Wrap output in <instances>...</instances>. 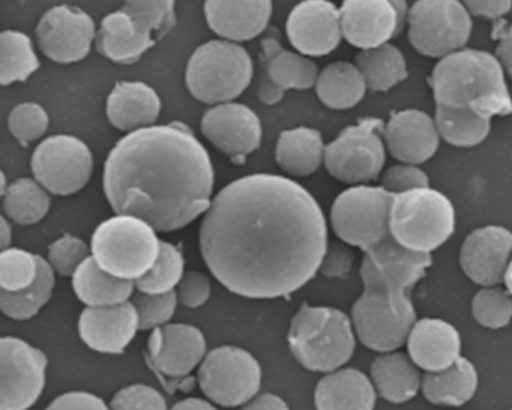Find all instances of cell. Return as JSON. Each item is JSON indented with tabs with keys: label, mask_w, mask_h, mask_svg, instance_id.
<instances>
[{
	"label": "cell",
	"mask_w": 512,
	"mask_h": 410,
	"mask_svg": "<svg viewBox=\"0 0 512 410\" xmlns=\"http://www.w3.org/2000/svg\"><path fill=\"white\" fill-rule=\"evenodd\" d=\"M211 274L235 295L274 299L313 280L328 251V226L310 191L284 176L236 179L212 200L200 224Z\"/></svg>",
	"instance_id": "obj_1"
},
{
	"label": "cell",
	"mask_w": 512,
	"mask_h": 410,
	"mask_svg": "<svg viewBox=\"0 0 512 410\" xmlns=\"http://www.w3.org/2000/svg\"><path fill=\"white\" fill-rule=\"evenodd\" d=\"M214 182L208 151L182 122L127 134L104 164V194L116 215L140 218L163 233L206 214Z\"/></svg>",
	"instance_id": "obj_2"
},
{
	"label": "cell",
	"mask_w": 512,
	"mask_h": 410,
	"mask_svg": "<svg viewBox=\"0 0 512 410\" xmlns=\"http://www.w3.org/2000/svg\"><path fill=\"white\" fill-rule=\"evenodd\" d=\"M436 106L469 109L484 118L512 115V98L496 56L463 49L434 67L430 80Z\"/></svg>",
	"instance_id": "obj_3"
},
{
	"label": "cell",
	"mask_w": 512,
	"mask_h": 410,
	"mask_svg": "<svg viewBox=\"0 0 512 410\" xmlns=\"http://www.w3.org/2000/svg\"><path fill=\"white\" fill-rule=\"evenodd\" d=\"M176 25L175 2L130 0L104 17L97 34V50L116 64H136Z\"/></svg>",
	"instance_id": "obj_4"
},
{
	"label": "cell",
	"mask_w": 512,
	"mask_h": 410,
	"mask_svg": "<svg viewBox=\"0 0 512 410\" xmlns=\"http://www.w3.org/2000/svg\"><path fill=\"white\" fill-rule=\"evenodd\" d=\"M289 347L296 361L310 371L331 373L355 352L352 322L343 311L304 304L293 316Z\"/></svg>",
	"instance_id": "obj_5"
},
{
	"label": "cell",
	"mask_w": 512,
	"mask_h": 410,
	"mask_svg": "<svg viewBox=\"0 0 512 410\" xmlns=\"http://www.w3.org/2000/svg\"><path fill=\"white\" fill-rule=\"evenodd\" d=\"M155 232L140 218L116 215L92 235V257L107 274L136 283L160 256L161 241Z\"/></svg>",
	"instance_id": "obj_6"
},
{
	"label": "cell",
	"mask_w": 512,
	"mask_h": 410,
	"mask_svg": "<svg viewBox=\"0 0 512 410\" xmlns=\"http://www.w3.org/2000/svg\"><path fill=\"white\" fill-rule=\"evenodd\" d=\"M253 73V59L244 47L215 40L191 55L185 83L200 103L220 106L241 97L250 86Z\"/></svg>",
	"instance_id": "obj_7"
},
{
	"label": "cell",
	"mask_w": 512,
	"mask_h": 410,
	"mask_svg": "<svg viewBox=\"0 0 512 410\" xmlns=\"http://www.w3.org/2000/svg\"><path fill=\"white\" fill-rule=\"evenodd\" d=\"M454 229V206L439 191L421 188L394 196L389 230L401 247L430 254L451 238Z\"/></svg>",
	"instance_id": "obj_8"
},
{
	"label": "cell",
	"mask_w": 512,
	"mask_h": 410,
	"mask_svg": "<svg viewBox=\"0 0 512 410\" xmlns=\"http://www.w3.org/2000/svg\"><path fill=\"white\" fill-rule=\"evenodd\" d=\"M392 200L394 194L370 185H356L338 194L331 209L335 235L367 253L391 235Z\"/></svg>",
	"instance_id": "obj_9"
},
{
	"label": "cell",
	"mask_w": 512,
	"mask_h": 410,
	"mask_svg": "<svg viewBox=\"0 0 512 410\" xmlns=\"http://www.w3.org/2000/svg\"><path fill=\"white\" fill-rule=\"evenodd\" d=\"M385 127L364 118L347 127L325 149V167L332 178L346 184H367L379 178L386 161Z\"/></svg>",
	"instance_id": "obj_10"
},
{
	"label": "cell",
	"mask_w": 512,
	"mask_h": 410,
	"mask_svg": "<svg viewBox=\"0 0 512 410\" xmlns=\"http://www.w3.org/2000/svg\"><path fill=\"white\" fill-rule=\"evenodd\" d=\"M409 41L428 58H446L463 50L472 32L469 11L457 0H419L410 8Z\"/></svg>",
	"instance_id": "obj_11"
},
{
	"label": "cell",
	"mask_w": 512,
	"mask_h": 410,
	"mask_svg": "<svg viewBox=\"0 0 512 410\" xmlns=\"http://www.w3.org/2000/svg\"><path fill=\"white\" fill-rule=\"evenodd\" d=\"M197 379L203 394L214 403L226 407L245 406L259 392L262 368L247 350L221 346L203 359Z\"/></svg>",
	"instance_id": "obj_12"
},
{
	"label": "cell",
	"mask_w": 512,
	"mask_h": 410,
	"mask_svg": "<svg viewBox=\"0 0 512 410\" xmlns=\"http://www.w3.org/2000/svg\"><path fill=\"white\" fill-rule=\"evenodd\" d=\"M352 320L359 340L368 349L391 352L403 346L415 326L412 301H400L376 287H364L352 308Z\"/></svg>",
	"instance_id": "obj_13"
},
{
	"label": "cell",
	"mask_w": 512,
	"mask_h": 410,
	"mask_svg": "<svg viewBox=\"0 0 512 410\" xmlns=\"http://www.w3.org/2000/svg\"><path fill=\"white\" fill-rule=\"evenodd\" d=\"M35 181L55 196H71L86 187L94 170L91 149L83 140L59 134L44 140L32 154Z\"/></svg>",
	"instance_id": "obj_14"
},
{
	"label": "cell",
	"mask_w": 512,
	"mask_h": 410,
	"mask_svg": "<svg viewBox=\"0 0 512 410\" xmlns=\"http://www.w3.org/2000/svg\"><path fill=\"white\" fill-rule=\"evenodd\" d=\"M46 353L16 337L0 340V410H29L46 385Z\"/></svg>",
	"instance_id": "obj_15"
},
{
	"label": "cell",
	"mask_w": 512,
	"mask_h": 410,
	"mask_svg": "<svg viewBox=\"0 0 512 410\" xmlns=\"http://www.w3.org/2000/svg\"><path fill=\"white\" fill-rule=\"evenodd\" d=\"M430 254L401 247L391 235L365 253L361 265L364 286L383 290L392 298L407 301L409 292L431 266Z\"/></svg>",
	"instance_id": "obj_16"
},
{
	"label": "cell",
	"mask_w": 512,
	"mask_h": 410,
	"mask_svg": "<svg viewBox=\"0 0 512 410\" xmlns=\"http://www.w3.org/2000/svg\"><path fill=\"white\" fill-rule=\"evenodd\" d=\"M409 11L397 0H346L340 8L343 38L362 50L385 46L403 31Z\"/></svg>",
	"instance_id": "obj_17"
},
{
	"label": "cell",
	"mask_w": 512,
	"mask_h": 410,
	"mask_svg": "<svg viewBox=\"0 0 512 410\" xmlns=\"http://www.w3.org/2000/svg\"><path fill=\"white\" fill-rule=\"evenodd\" d=\"M41 52L56 64H76L91 52L97 40L92 17L80 8L61 5L41 17L37 31Z\"/></svg>",
	"instance_id": "obj_18"
},
{
	"label": "cell",
	"mask_w": 512,
	"mask_h": 410,
	"mask_svg": "<svg viewBox=\"0 0 512 410\" xmlns=\"http://www.w3.org/2000/svg\"><path fill=\"white\" fill-rule=\"evenodd\" d=\"M262 68H260L257 97L260 103L274 106L283 100L289 89L307 91L319 79L317 65L311 59L289 52L281 46L278 35H268L260 41Z\"/></svg>",
	"instance_id": "obj_19"
},
{
	"label": "cell",
	"mask_w": 512,
	"mask_h": 410,
	"mask_svg": "<svg viewBox=\"0 0 512 410\" xmlns=\"http://www.w3.org/2000/svg\"><path fill=\"white\" fill-rule=\"evenodd\" d=\"M203 136L217 146L232 163L245 164L248 155L262 143V122L244 104L227 103L212 107L200 122Z\"/></svg>",
	"instance_id": "obj_20"
},
{
	"label": "cell",
	"mask_w": 512,
	"mask_h": 410,
	"mask_svg": "<svg viewBox=\"0 0 512 410\" xmlns=\"http://www.w3.org/2000/svg\"><path fill=\"white\" fill-rule=\"evenodd\" d=\"M205 353V335L200 329L185 323H169L152 332L146 361L155 374L167 379H182L203 362Z\"/></svg>",
	"instance_id": "obj_21"
},
{
	"label": "cell",
	"mask_w": 512,
	"mask_h": 410,
	"mask_svg": "<svg viewBox=\"0 0 512 410\" xmlns=\"http://www.w3.org/2000/svg\"><path fill=\"white\" fill-rule=\"evenodd\" d=\"M287 38L301 55H329L340 46V10L328 0H305L296 5L286 22Z\"/></svg>",
	"instance_id": "obj_22"
},
{
	"label": "cell",
	"mask_w": 512,
	"mask_h": 410,
	"mask_svg": "<svg viewBox=\"0 0 512 410\" xmlns=\"http://www.w3.org/2000/svg\"><path fill=\"white\" fill-rule=\"evenodd\" d=\"M512 260V233L505 227L485 226L473 230L460 250L464 274L484 287L503 283Z\"/></svg>",
	"instance_id": "obj_23"
},
{
	"label": "cell",
	"mask_w": 512,
	"mask_h": 410,
	"mask_svg": "<svg viewBox=\"0 0 512 410\" xmlns=\"http://www.w3.org/2000/svg\"><path fill=\"white\" fill-rule=\"evenodd\" d=\"M139 329V314L130 301L113 307H88L80 314V338L95 352H124Z\"/></svg>",
	"instance_id": "obj_24"
},
{
	"label": "cell",
	"mask_w": 512,
	"mask_h": 410,
	"mask_svg": "<svg viewBox=\"0 0 512 410\" xmlns=\"http://www.w3.org/2000/svg\"><path fill=\"white\" fill-rule=\"evenodd\" d=\"M385 142L395 160L418 166L436 154L440 134L436 122L427 113L401 110L389 118Z\"/></svg>",
	"instance_id": "obj_25"
},
{
	"label": "cell",
	"mask_w": 512,
	"mask_h": 410,
	"mask_svg": "<svg viewBox=\"0 0 512 410\" xmlns=\"http://www.w3.org/2000/svg\"><path fill=\"white\" fill-rule=\"evenodd\" d=\"M272 16V2H205V17L209 28L218 37L230 43H244L259 37L268 28Z\"/></svg>",
	"instance_id": "obj_26"
},
{
	"label": "cell",
	"mask_w": 512,
	"mask_h": 410,
	"mask_svg": "<svg viewBox=\"0 0 512 410\" xmlns=\"http://www.w3.org/2000/svg\"><path fill=\"white\" fill-rule=\"evenodd\" d=\"M407 349L418 367L428 373H437L460 358V334L445 320L422 319L413 326L407 338Z\"/></svg>",
	"instance_id": "obj_27"
},
{
	"label": "cell",
	"mask_w": 512,
	"mask_h": 410,
	"mask_svg": "<svg viewBox=\"0 0 512 410\" xmlns=\"http://www.w3.org/2000/svg\"><path fill=\"white\" fill-rule=\"evenodd\" d=\"M107 118L119 131L154 127L160 118L161 100L157 92L142 82H118L107 98Z\"/></svg>",
	"instance_id": "obj_28"
},
{
	"label": "cell",
	"mask_w": 512,
	"mask_h": 410,
	"mask_svg": "<svg viewBox=\"0 0 512 410\" xmlns=\"http://www.w3.org/2000/svg\"><path fill=\"white\" fill-rule=\"evenodd\" d=\"M314 403L317 410H373L376 392L362 371L346 368L317 383Z\"/></svg>",
	"instance_id": "obj_29"
},
{
	"label": "cell",
	"mask_w": 512,
	"mask_h": 410,
	"mask_svg": "<svg viewBox=\"0 0 512 410\" xmlns=\"http://www.w3.org/2000/svg\"><path fill=\"white\" fill-rule=\"evenodd\" d=\"M325 149L319 131L307 127L293 128L283 131L278 137L275 161L289 175L304 178L322 166Z\"/></svg>",
	"instance_id": "obj_30"
},
{
	"label": "cell",
	"mask_w": 512,
	"mask_h": 410,
	"mask_svg": "<svg viewBox=\"0 0 512 410\" xmlns=\"http://www.w3.org/2000/svg\"><path fill=\"white\" fill-rule=\"evenodd\" d=\"M77 298L91 308L113 307L124 304L133 296L134 281L113 277L98 266L94 257H88L73 277Z\"/></svg>",
	"instance_id": "obj_31"
},
{
	"label": "cell",
	"mask_w": 512,
	"mask_h": 410,
	"mask_svg": "<svg viewBox=\"0 0 512 410\" xmlns=\"http://www.w3.org/2000/svg\"><path fill=\"white\" fill-rule=\"evenodd\" d=\"M476 388V368L461 356L446 370L425 374L422 382L425 398L431 403L445 406H463L475 395Z\"/></svg>",
	"instance_id": "obj_32"
},
{
	"label": "cell",
	"mask_w": 512,
	"mask_h": 410,
	"mask_svg": "<svg viewBox=\"0 0 512 410\" xmlns=\"http://www.w3.org/2000/svg\"><path fill=\"white\" fill-rule=\"evenodd\" d=\"M367 91V83L356 65L335 62L328 65L316 83L319 100L329 109L347 110L358 106Z\"/></svg>",
	"instance_id": "obj_33"
},
{
	"label": "cell",
	"mask_w": 512,
	"mask_h": 410,
	"mask_svg": "<svg viewBox=\"0 0 512 410\" xmlns=\"http://www.w3.org/2000/svg\"><path fill=\"white\" fill-rule=\"evenodd\" d=\"M371 377L379 394L395 404L412 400L421 385L418 370L403 353L376 358L371 365Z\"/></svg>",
	"instance_id": "obj_34"
},
{
	"label": "cell",
	"mask_w": 512,
	"mask_h": 410,
	"mask_svg": "<svg viewBox=\"0 0 512 410\" xmlns=\"http://www.w3.org/2000/svg\"><path fill=\"white\" fill-rule=\"evenodd\" d=\"M356 67L364 76L367 88L374 92L389 91L409 76L406 58L392 44H385L377 49L362 50L356 56Z\"/></svg>",
	"instance_id": "obj_35"
},
{
	"label": "cell",
	"mask_w": 512,
	"mask_h": 410,
	"mask_svg": "<svg viewBox=\"0 0 512 410\" xmlns=\"http://www.w3.org/2000/svg\"><path fill=\"white\" fill-rule=\"evenodd\" d=\"M490 121L469 109L436 106L437 131L445 142L457 148H473L484 142L490 134Z\"/></svg>",
	"instance_id": "obj_36"
},
{
	"label": "cell",
	"mask_w": 512,
	"mask_h": 410,
	"mask_svg": "<svg viewBox=\"0 0 512 410\" xmlns=\"http://www.w3.org/2000/svg\"><path fill=\"white\" fill-rule=\"evenodd\" d=\"M38 268L40 272L34 286L23 292H0V308L5 316L14 320H29L37 316L41 308L50 301L55 289V271L49 260L41 256H38Z\"/></svg>",
	"instance_id": "obj_37"
},
{
	"label": "cell",
	"mask_w": 512,
	"mask_h": 410,
	"mask_svg": "<svg viewBox=\"0 0 512 410\" xmlns=\"http://www.w3.org/2000/svg\"><path fill=\"white\" fill-rule=\"evenodd\" d=\"M38 68H40V59L28 35L17 31H4L0 34V83L2 86L26 82Z\"/></svg>",
	"instance_id": "obj_38"
},
{
	"label": "cell",
	"mask_w": 512,
	"mask_h": 410,
	"mask_svg": "<svg viewBox=\"0 0 512 410\" xmlns=\"http://www.w3.org/2000/svg\"><path fill=\"white\" fill-rule=\"evenodd\" d=\"M50 196L37 181L17 179L4 194V212L22 226L40 223L50 211Z\"/></svg>",
	"instance_id": "obj_39"
},
{
	"label": "cell",
	"mask_w": 512,
	"mask_h": 410,
	"mask_svg": "<svg viewBox=\"0 0 512 410\" xmlns=\"http://www.w3.org/2000/svg\"><path fill=\"white\" fill-rule=\"evenodd\" d=\"M185 260L181 250L170 242L161 241L160 256L154 268L137 280V292L163 295L173 292L184 277Z\"/></svg>",
	"instance_id": "obj_40"
},
{
	"label": "cell",
	"mask_w": 512,
	"mask_h": 410,
	"mask_svg": "<svg viewBox=\"0 0 512 410\" xmlns=\"http://www.w3.org/2000/svg\"><path fill=\"white\" fill-rule=\"evenodd\" d=\"M38 256L20 248H10L0 254V287L17 293L34 286L38 278Z\"/></svg>",
	"instance_id": "obj_41"
},
{
	"label": "cell",
	"mask_w": 512,
	"mask_h": 410,
	"mask_svg": "<svg viewBox=\"0 0 512 410\" xmlns=\"http://www.w3.org/2000/svg\"><path fill=\"white\" fill-rule=\"evenodd\" d=\"M473 317L485 328L499 329L512 320V296L500 287H487L476 293Z\"/></svg>",
	"instance_id": "obj_42"
},
{
	"label": "cell",
	"mask_w": 512,
	"mask_h": 410,
	"mask_svg": "<svg viewBox=\"0 0 512 410\" xmlns=\"http://www.w3.org/2000/svg\"><path fill=\"white\" fill-rule=\"evenodd\" d=\"M49 124V115L37 103L19 104L8 116V130L23 146L41 139L46 134Z\"/></svg>",
	"instance_id": "obj_43"
},
{
	"label": "cell",
	"mask_w": 512,
	"mask_h": 410,
	"mask_svg": "<svg viewBox=\"0 0 512 410\" xmlns=\"http://www.w3.org/2000/svg\"><path fill=\"white\" fill-rule=\"evenodd\" d=\"M131 302L139 314V328L146 331V329H157L169 325L178 305V295L175 290L163 295L136 292Z\"/></svg>",
	"instance_id": "obj_44"
},
{
	"label": "cell",
	"mask_w": 512,
	"mask_h": 410,
	"mask_svg": "<svg viewBox=\"0 0 512 410\" xmlns=\"http://www.w3.org/2000/svg\"><path fill=\"white\" fill-rule=\"evenodd\" d=\"M89 250L88 244L77 236L65 233L61 238L56 239L49 247V260L52 265L53 271L61 277H74L77 269L83 265L86 259H88Z\"/></svg>",
	"instance_id": "obj_45"
},
{
	"label": "cell",
	"mask_w": 512,
	"mask_h": 410,
	"mask_svg": "<svg viewBox=\"0 0 512 410\" xmlns=\"http://www.w3.org/2000/svg\"><path fill=\"white\" fill-rule=\"evenodd\" d=\"M110 410H167L166 398L146 385H131L113 397Z\"/></svg>",
	"instance_id": "obj_46"
},
{
	"label": "cell",
	"mask_w": 512,
	"mask_h": 410,
	"mask_svg": "<svg viewBox=\"0 0 512 410\" xmlns=\"http://www.w3.org/2000/svg\"><path fill=\"white\" fill-rule=\"evenodd\" d=\"M428 185H430L428 176L418 166H412V164L389 167L382 176L383 190L394 196L421 190V188H430Z\"/></svg>",
	"instance_id": "obj_47"
},
{
	"label": "cell",
	"mask_w": 512,
	"mask_h": 410,
	"mask_svg": "<svg viewBox=\"0 0 512 410\" xmlns=\"http://www.w3.org/2000/svg\"><path fill=\"white\" fill-rule=\"evenodd\" d=\"M178 302L187 308H199L208 302L211 296V283L209 278L203 275L202 272L188 271L182 277L179 283Z\"/></svg>",
	"instance_id": "obj_48"
},
{
	"label": "cell",
	"mask_w": 512,
	"mask_h": 410,
	"mask_svg": "<svg viewBox=\"0 0 512 410\" xmlns=\"http://www.w3.org/2000/svg\"><path fill=\"white\" fill-rule=\"evenodd\" d=\"M46 410H110V407L91 392L73 391L59 395Z\"/></svg>",
	"instance_id": "obj_49"
},
{
	"label": "cell",
	"mask_w": 512,
	"mask_h": 410,
	"mask_svg": "<svg viewBox=\"0 0 512 410\" xmlns=\"http://www.w3.org/2000/svg\"><path fill=\"white\" fill-rule=\"evenodd\" d=\"M353 265V256L346 247L340 244H332L326 251L325 259L319 272L328 278H344L349 274Z\"/></svg>",
	"instance_id": "obj_50"
},
{
	"label": "cell",
	"mask_w": 512,
	"mask_h": 410,
	"mask_svg": "<svg viewBox=\"0 0 512 410\" xmlns=\"http://www.w3.org/2000/svg\"><path fill=\"white\" fill-rule=\"evenodd\" d=\"M493 38L499 41L496 50L497 58L512 79V25L508 26L502 22L494 26Z\"/></svg>",
	"instance_id": "obj_51"
},
{
	"label": "cell",
	"mask_w": 512,
	"mask_h": 410,
	"mask_svg": "<svg viewBox=\"0 0 512 410\" xmlns=\"http://www.w3.org/2000/svg\"><path fill=\"white\" fill-rule=\"evenodd\" d=\"M469 14L476 17H485V19L500 20L512 10V2H479V0H469L464 2Z\"/></svg>",
	"instance_id": "obj_52"
},
{
	"label": "cell",
	"mask_w": 512,
	"mask_h": 410,
	"mask_svg": "<svg viewBox=\"0 0 512 410\" xmlns=\"http://www.w3.org/2000/svg\"><path fill=\"white\" fill-rule=\"evenodd\" d=\"M241 410H290L286 401L275 394L257 395L256 398L245 404Z\"/></svg>",
	"instance_id": "obj_53"
},
{
	"label": "cell",
	"mask_w": 512,
	"mask_h": 410,
	"mask_svg": "<svg viewBox=\"0 0 512 410\" xmlns=\"http://www.w3.org/2000/svg\"><path fill=\"white\" fill-rule=\"evenodd\" d=\"M172 410H217V407L212 406L208 401L200 400V398H185L176 403Z\"/></svg>",
	"instance_id": "obj_54"
},
{
	"label": "cell",
	"mask_w": 512,
	"mask_h": 410,
	"mask_svg": "<svg viewBox=\"0 0 512 410\" xmlns=\"http://www.w3.org/2000/svg\"><path fill=\"white\" fill-rule=\"evenodd\" d=\"M0 235H2V251L10 250L11 242H13V229L7 218H0Z\"/></svg>",
	"instance_id": "obj_55"
},
{
	"label": "cell",
	"mask_w": 512,
	"mask_h": 410,
	"mask_svg": "<svg viewBox=\"0 0 512 410\" xmlns=\"http://www.w3.org/2000/svg\"><path fill=\"white\" fill-rule=\"evenodd\" d=\"M503 283L506 286V292L512 296V260L509 263L508 269H506L505 278H503Z\"/></svg>",
	"instance_id": "obj_56"
},
{
	"label": "cell",
	"mask_w": 512,
	"mask_h": 410,
	"mask_svg": "<svg viewBox=\"0 0 512 410\" xmlns=\"http://www.w3.org/2000/svg\"><path fill=\"white\" fill-rule=\"evenodd\" d=\"M0 178H2V184H0V193H2V196H4L5 193H7L8 188H10V185L7 184V176H5V173H0Z\"/></svg>",
	"instance_id": "obj_57"
}]
</instances>
